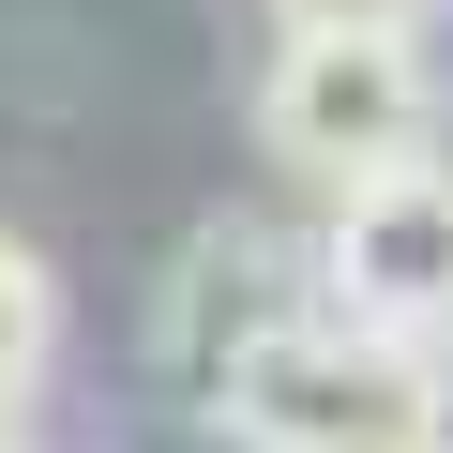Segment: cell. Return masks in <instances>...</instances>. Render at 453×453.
<instances>
[{
	"instance_id": "cell-5",
	"label": "cell",
	"mask_w": 453,
	"mask_h": 453,
	"mask_svg": "<svg viewBox=\"0 0 453 453\" xmlns=\"http://www.w3.org/2000/svg\"><path fill=\"white\" fill-rule=\"evenodd\" d=\"M46 348H61V288H46V257L0 226V438H16V408L46 393Z\"/></svg>"
},
{
	"instance_id": "cell-6",
	"label": "cell",
	"mask_w": 453,
	"mask_h": 453,
	"mask_svg": "<svg viewBox=\"0 0 453 453\" xmlns=\"http://www.w3.org/2000/svg\"><path fill=\"white\" fill-rule=\"evenodd\" d=\"M438 0H288V31H423Z\"/></svg>"
},
{
	"instance_id": "cell-7",
	"label": "cell",
	"mask_w": 453,
	"mask_h": 453,
	"mask_svg": "<svg viewBox=\"0 0 453 453\" xmlns=\"http://www.w3.org/2000/svg\"><path fill=\"white\" fill-rule=\"evenodd\" d=\"M408 438H423V453H453V348L423 363V423H408Z\"/></svg>"
},
{
	"instance_id": "cell-2",
	"label": "cell",
	"mask_w": 453,
	"mask_h": 453,
	"mask_svg": "<svg viewBox=\"0 0 453 453\" xmlns=\"http://www.w3.org/2000/svg\"><path fill=\"white\" fill-rule=\"evenodd\" d=\"M257 136L303 166V181H378L408 151H438V61L423 31H288L273 76H257Z\"/></svg>"
},
{
	"instance_id": "cell-4",
	"label": "cell",
	"mask_w": 453,
	"mask_h": 453,
	"mask_svg": "<svg viewBox=\"0 0 453 453\" xmlns=\"http://www.w3.org/2000/svg\"><path fill=\"white\" fill-rule=\"evenodd\" d=\"M318 303V257H288L273 226H242V211H211L196 242L166 257V288H151V363H166V393H226V363H242L257 333H288Z\"/></svg>"
},
{
	"instance_id": "cell-3",
	"label": "cell",
	"mask_w": 453,
	"mask_h": 453,
	"mask_svg": "<svg viewBox=\"0 0 453 453\" xmlns=\"http://www.w3.org/2000/svg\"><path fill=\"white\" fill-rule=\"evenodd\" d=\"M318 303L363 318V333H393V348H453V166L438 151H408V166H378V181L333 196Z\"/></svg>"
},
{
	"instance_id": "cell-1",
	"label": "cell",
	"mask_w": 453,
	"mask_h": 453,
	"mask_svg": "<svg viewBox=\"0 0 453 453\" xmlns=\"http://www.w3.org/2000/svg\"><path fill=\"white\" fill-rule=\"evenodd\" d=\"M211 423H226V453H378V438L423 423V348L303 303L288 333H257L242 363H226Z\"/></svg>"
},
{
	"instance_id": "cell-8",
	"label": "cell",
	"mask_w": 453,
	"mask_h": 453,
	"mask_svg": "<svg viewBox=\"0 0 453 453\" xmlns=\"http://www.w3.org/2000/svg\"><path fill=\"white\" fill-rule=\"evenodd\" d=\"M378 453H423V438H378Z\"/></svg>"
}]
</instances>
